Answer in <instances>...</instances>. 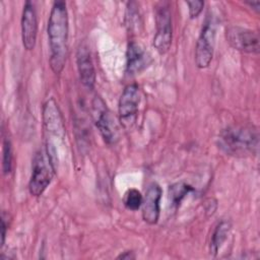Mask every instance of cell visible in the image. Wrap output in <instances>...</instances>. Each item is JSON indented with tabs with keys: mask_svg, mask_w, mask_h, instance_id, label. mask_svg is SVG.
Instances as JSON below:
<instances>
[{
	"mask_svg": "<svg viewBox=\"0 0 260 260\" xmlns=\"http://www.w3.org/2000/svg\"><path fill=\"white\" fill-rule=\"evenodd\" d=\"M187 5L189 6V15L190 18H196L198 15L201 13L204 2L200 0H195V1H187Z\"/></svg>",
	"mask_w": 260,
	"mask_h": 260,
	"instance_id": "cell-19",
	"label": "cell"
},
{
	"mask_svg": "<svg viewBox=\"0 0 260 260\" xmlns=\"http://www.w3.org/2000/svg\"><path fill=\"white\" fill-rule=\"evenodd\" d=\"M142 200H143V197L137 189H129L125 193L123 202L127 209L135 211L140 208L142 204Z\"/></svg>",
	"mask_w": 260,
	"mask_h": 260,
	"instance_id": "cell-17",
	"label": "cell"
},
{
	"mask_svg": "<svg viewBox=\"0 0 260 260\" xmlns=\"http://www.w3.org/2000/svg\"><path fill=\"white\" fill-rule=\"evenodd\" d=\"M218 147L226 154L237 157L256 154L259 145L258 130L253 126H231L221 131Z\"/></svg>",
	"mask_w": 260,
	"mask_h": 260,
	"instance_id": "cell-2",
	"label": "cell"
},
{
	"mask_svg": "<svg viewBox=\"0 0 260 260\" xmlns=\"http://www.w3.org/2000/svg\"><path fill=\"white\" fill-rule=\"evenodd\" d=\"M226 40L238 51L249 54L259 53V36L254 30L241 26H231L226 29Z\"/></svg>",
	"mask_w": 260,
	"mask_h": 260,
	"instance_id": "cell-8",
	"label": "cell"
},
{
	"mask_svg": "<svg viewBox=\"0 0 260 260\" xmlns=\"http://www.w3.org/2000/svg\"><path fill=\"white\" fill-rule=\"evenodd\" d=\"M7 223H6V217L5 212H2L1 216V246L4 245L5 242V236H6V230H7Z\"/></svg>",
	"mask_w": 260,
	"mask_h": 260,
	"instance_id": "cell-20",
	"label": "cell"
},
{
	"mask_svg": "<svg viewBox=\"0 0 260 260\" xmlns=\"http://www.w3.org/2000/svg\"><path fill=\"white\" fill-rule=\"evenodd\" d=\"M12 169V147L10 140L4 138L2 149V170L5 175L9 174Z\"/></svg>",
	"mask_w": 260,
	"mask_h": 260,
	"instance_id": "cell-18",
	"label": "cell"
},
{
	"mask_svg": "<svg viewBox=\"0 0 260 260\" xmlns=\"http://www.w3.org/2000/svg\"><path fill=\"white\" fill-rule=\"evenodd\" d=\"M192 191H194V188L191 185L183 182H179L170 186L169 195H170V201L172 206L174 207L179 206L182 200L184 199V197Z\"/></svg>",
	"mask_w": 260,
	"mask_h": 260,
	"instance_id": "cell-15",
	"label": "cell"
},
{
	"mask_svg": "<svg viewBox=\"0 0 260 260\" xmlns=\"http://www.w3.org/2000/svg\"><path fill=\"white\" fill-rule=\"evenodd\" d=\"M137 8L138 6L136 2L132 1L127 4L125 19H126V25L129 31L136 30L140 25V15H139V10Z\"/></svg>",
	"mask_w": 260,
	"mask_h": 260,
	"instance_id": "cell-16",
	"label": "cell"
},
{
	"mask_svg": "<svg viewBox=\"0 0 260 260\" xmlns=\"http://www.w3.org/2000/svg\"><path fill=\"white\" fill-rule=\"evenodd\" d=\"M50 66L54 73L64 69L68 51V12L64 1L53 3L48 20Z\"/></svg>",
	"mask_w": 260,
	"mask_h": 260,
	"instance_id": "cell-1",
	"label": "cell"
},
{
	"mask_svg": "<svg viewBox=\"0 0 260 260\" xmlns=\"http://www.w3.org/2000/svg\"><path fill=\"white\" fill-rule=\"evenodd\" d=\"M76 63L81 83L86 88L92 89L95 83V71L89 48L85 42L80 43L77 48Z\"/></svg>",
	"mask_w": 260,
	"mask_h": 260,
	"instance_id": "cell-12",
	"label": "cell"
},
{
	"mask_svg": "<svg viewBox=\"0 0 260 260\" xmlns=\"http://www.w3.org/2000/svg\"><path fill=\"white\" fill-rule=\"evenodd\" d=\"M230 231H231V223L226 220H221L216 225L210 241V252L213 255H215L218 252L222 244L225 242Z\"/></svg>",
	"mask_w": 260,
	"mask_h": 260,
	"instance_id": "cell-14",
	"label": "cell"
},
{
	"mask_svg": "<svg viewBox=\"0 0 260 260\" xmlns=\"http://www.w3.org/2000/svg\"><path fill=\"white\" fill-rule=\"evenodd\" d=\"M139 103L140 90L138 85L135 83L127 85L120 96L118 105L119 119L124 128H131L135 123Z\"/></svg>",
	"mask_w": 260,
	"mask_h": 260,
	"instance_id": "cell-7",
	"label": "cell"
},
{
	"mask_svg": "<svg viewBox=\"0 0 260 260\" xmlns=\"http://www.w3.org/2000/svg\"><path fill=\"white\" fill-rule=\"evenodd\" d=\"M134 258H135V255L133 251H125L117 257V259H125V260H131Z\"/></svg>",
	"mask_w": 260,
	"mask_h": 260,
	"instance_id": "cell-21",
	"label": "cell"
},
{
	"mask_svg": "<svg viewBox=\"0 0 260 260\" xmlns=\"http://www.w3.org/2000/svg\"><path fill=\"white\" fill-rule=\"evenodd\" d=\"M216 35V22L212 15L208 14L203 22L195 49V63L198 68L209 66L214 52Z\"/></svg>",
	"mask_w": 260,
	"mask_h": 260,
	"instance_id": "cell-4",
	"label": "cell"
},
{
	"mask_svg": "<svg viewBox=\"0 0 260 260\" xmlns=\"http://www.w3.org/2000/svg\"><path fill=\"white\" fill-rule=\"evenodd\" d=\"M161 188L156 183L149 184L141 204L143 220L148 224H155L159 218V202L161 198Z\"/></svg>",
	"mask_w": 260,
	"mask_h": 260,
	"instance_id": "cell-11",
	"label": "cell"
},
{
	"mask_svg": "<svg viewBox=\"0 0 260 260\" xmlns=\"http://www.w3.org/2000/svg\"><path fill=\"white\" fill-rule=\"evenodd\" d=\"M38 35V17L32 2L26 1L21 15V40L25 50L30 51L36 46Z\"/></svg>",
	"mask_w": 260,
	"mask_h": 260,
	"instance_id": "cell-9",
	"label": "cell"
},
{
	"mask_svg": "<svg viewBox=\"0 0 260 260\" xmlns=\"http://www.w3.org/2000/svg\"><path fill=\"white\" fill-rule=\"evenodd\" d=\"M155 35L153 46L159 54L169 51L172 44V14L168 2H160L155 8Z\"/></svg>",
	"mask_w": 260,
	"mask_h": 260,
	"instance_id": "cell-5",
	"label": "cell"
},
{
	"mask_svg": "<svg viewBox=\"0 0 260 260\" xmlns=\"http://www.w3.org/2000/svg\"><path fill=\"white\" fill-rule=\"evenodd\" d=\"M149 63V56L143 48L135 43H129L126 52V73L135 75L140 73Z\"/></svg>",
	"mask_w": 260,
	"mask_h": 260,
	"instance_id": "cell-13",
	"label": "cell"
},
{
	"mask_svg": "<svg viewBox=\"0 0 260 260\" xmlns=\"http://www.w3.org/2000/svg\"><path fill=\"white\" fill-rule=\"evenodd\" d=\"M246 3L252 7L253 10H255L257 13L259 12V8H260V1L258 0H255V1H246Z\"/></svg>",
	"mask_w": 260,
	"mask_h": 260,
	"instance_id": "cell-22",
	"label": "cell"
},
{
	"mask_svg": "<svg viewBox=\"0 0 260 260\" xmlns=\"http://www.w3.org/2000/svg\"><path fill=\"white\" fill-rule=\"evenodd\" d=\"M55 170L47 152L45 154L40 150L35 154L28 183V190L32 196L38 197L45 192L52 181Z\"/></svg>",
	"mask_w": 260,
	"mask_h": 260,
	"instance_id": "cell-3",
	"label": "cell"
},
{
	"mask_svg": "<svg viewBox=\"0 0 260 260\" xmlns=\"http://www.w3.org/2000/svg\"><path fill=\"white\" fill-rule=\"evenodd\" d=\"M43 121L46 131L57 138L63 139L65 137V125L54 99L48 100L43 107Z\"/></svg>",
	"mask_w": 260,
	"mask_h": 260,
	"instance_id": "cell-10",
	"label": "cell"
},
{
	"mask_svg": "<svg viewBox=\"0 0 260 260\" xmlns=\"http://www.w3.org/2000/svg\"><path fill=\"white\" fill-rule=\"evenodd\" d=\"M92 116L95 126L105 142L108 144H115L119 139L118 126L115 118L107 108V105L99 96L92 101Z\"/></svg>",
	"mask_w": 260,
	"mask_h": 260,
	"instance_id": "cell-6",
	"label": "cell"
}]
</instances>
